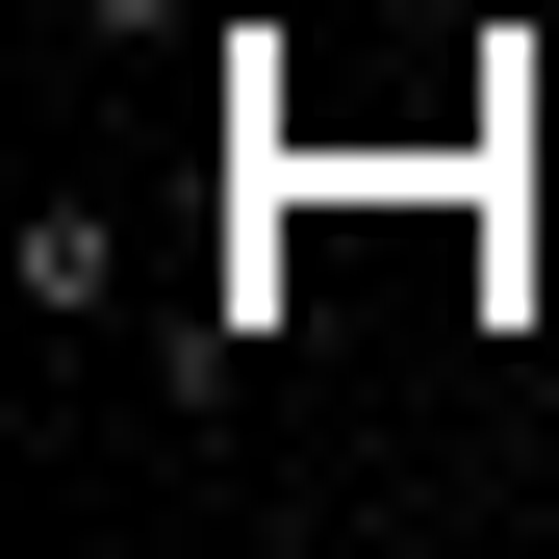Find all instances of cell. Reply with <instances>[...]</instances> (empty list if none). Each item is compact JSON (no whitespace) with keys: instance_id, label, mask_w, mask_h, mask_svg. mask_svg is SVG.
<instances>
[{"instance_id":"cell-1","label":"cell","mask_w":559,"mask_h":559,"mask_svg":"<svg viewBox=\"0 0 559 559\" xmlns=\"http://www.w3.org/2000/svg\"><path fill=\"white\" fill-rule=\"evenodd\" d=\"M26 306H51V331L128 306V204H103V178H51V204H26Z\"/></svg>"},{"instance_id":"cell-2","label":"cell","mask_w":559,"mask_h":559,"mask_svg":"<svg viewBox=\"0 0 559 559\" xmlns=\"http://www.w3.org/2000/svg\"><path fill=\"white\" fill-rule=\"evenodd\" d=\"M51 26H76V51H178L204 0H51Z\"/></svg>"}]
</instances>
